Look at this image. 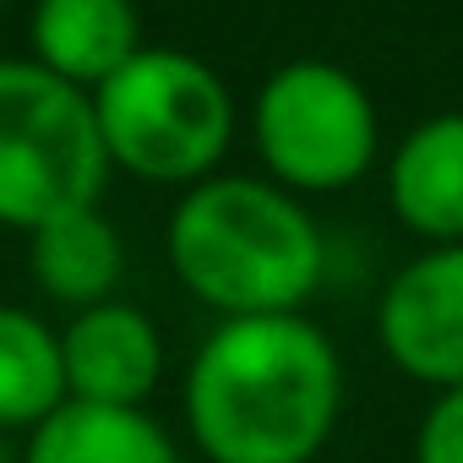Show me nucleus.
<instances>
[{"instance_id": "obj_11", "label": "nucleus", "mask_w": 463, "mask_h": 463, "mask_svg": "<svg viewBox=\"0 0 463 463\" xmlns=\"http://www.w3.org/2000/svg\"><path fill=\"white\" fill-rule=\"evenodd\" d=\"M23 463H180V447L147 409H104L66 398L28 430Z\"/></svg>"}, {"instance_id": "obj_5", "label": "nucleus", "mask_w": 463, "mask_h": 463, "mask_svg": "<svg viewBox=\"0 0 463 463\" xmlns=\"http://www.w3.org/2000/svg\"><path fill=\"white\" fill-rule=\"evenodd\" d=\"M251 137L273 185L317 196L371 175L382 126L354 71L333 61H289L262 82L251 109Z\"/></svg>"}, {"instance_id": "obj_3", "label": "nucleus", "mask_w": 463, "mask_h": 463, "mask_svg": "<svg viewBox=\"0 0 463 463\" xmlns=\"http://www.w3.org/2000/svg\"><path fill=\"white\" fill-rule=\"evenodd\" d=\"M93 120L109 169L191 191L229 153L235 99L202 55L137 50L109 82L93 88Z\"/></svg>"}, {"instance_id": "obj_6", "label": "nucleus", "mask_w": 463, "mask_h": 463, "mask_svg": "<svg viewBox=\"0 0 463 463\" xmlns=\"http://www.w3.org/2000/svg\"><path fill=\"white\" fill-rule=\"evenodd\" d=\"M376 338L403 376L436 392L463 387V246H430L392 273Z\"/></svg>"}, {"instance_id": "obj_10", "label": "nucleus", "mask_w": 463, "mask_h": 463, "mask_svg": "<svg viewBox=\"0 0 463 463\" xmlns=\"http://www.w3.org/2000/svg\"><path fill=\"white\" fill-rule=\"evenodd\" d=\"M28 268L55 306H71V311L104 306V300H115V284L126 273L120 229L99 207L61 213L28 235Z\"/></svg>"}, {"instance_id": "obj_12", "label": "nucleus", "mask_w": 463, "mask_h": 463, "mask_svg": "<svg viewBox=\"0 0 463 463\" xmlns=\"http://www.w3.org/2000/svg\"><path fill=\"white\" fill-rule=\"evenodd\" d=\"M61 403H66L61 333L23 306H0V430H33Z\"/></svg>"}, {"instance_id": "obj_1", "label": "nucleus", "mask_w": 463, "mask_h": 463, "mask_svg": "<svg viewBox=\"0 0 463 463\" xmlns=\"http://www.w3.org/2000/svg\"><path fill=\"white\" fill-rule=\"evenodd\" d=\"M344 414L333 338L295 317L218 322L185 371V430L207 463H311Z\"/></svg>"}, {"instance_id": "obj_15", "label": "nucleus", "mask_w": 463, "mask_h": 463, "mask_svg": "<svg viewBox=\"0 0 463 463\" xmlns=\"http://www.w3.org/2000/svg\"><path fill=\"white\" fill-rule=\"evenodd\" d=\"M0 6H6V0H0Z\"/></svg>"}, {"instance_id": "obj_7", "label": "nucleus", "mask_w": 463, "mask_h": 463, "mask_svg": "<svg viewBox=\"0 0 463 463\" xmlns=\"http://www.w3.org/2000/svg\"><path fill=\"white\" fill-rule=\"evenodd\" d=\"M61 365H66V398L104 409H142L164 376V338L147 311L104 300L61 327Z\"/></svg>"}, {"instance_id": "obj_8", "label": "nucleus", "mask_w": 463, "mask_h": 463, "mask_svg": "<svg viewBox=\"0 0 463 463\" xmlns=\"http://www.w3.org/2000/svg\"><path fill=\"white\" fill-rule=\"evenodd\" d=\"M387 202L409 235L463 246V115L420 120L387 158Z\"/></svg>"}, {"instance_id": "obj_4", "label": "nucleus", "mask_w": 463, "mask_h": 463, "mask_svg": "<svg viewBox=\"0 0 463 463\" xmlns=\"http://www.w3.org/2000/svg\"><path fill=\"white\" fill-rule=\"evenodd\" d=\"M109 153L93 120V93L61 82L39 61H0V229L99 207Z\"/></svg>"}, {"instance_id": "obj_14", "label": "nucleus", "mask_w": 463, "mask_h": 463, "mask_svg": "<svg viewBox=\"0 0 463 463\" xmlns=\"http://www.w3.org/2000/svg\"><path fill=\"white\" fill-rule=\"evenodd\" d=\"M0 463H6V447H0Z\"/></svg>"}, {"instance_id": "obj_9", "label": "nucleus", "mask_w": 463, "mask_h": 463, "mask_svg": "<svg viewBox=\"0 0 463 463\" xmlns=\"http://www.w3.org/2000/svg\"><path fill=\"white\" fill-rule=\"evenodd\" d=\"M28 33L33 61L82 93L109 82L142 50L131 0H39Z\"/></svg>"}, {"instance_id": "obj_2", "label": "nucleus", "mask_w": 463, "mask_h": 463, "mask_svg": "<svg viewBox=\"0 0 463 463\" xmlns=\"http://www.w3.org/2000/svg\"><path fill=\"white\" fill-rule=\"evenodd\" d=\"M169 268L223 322L295 317L327 273L306 202L257 175H207L169 213Z\"/></svg>"}, {"instance_id": "obj_13", "label": "nucleus", "mask_w": 463, "mask_h": 463, "mask_svg": "<svg viewBox=\"0 0 463 463\" xmlns=\"http://www.w3.org/2000/svg\"><path fill=\"white\" fill-rule=\"evenodd\" d=\"M414 463H463V387L430 398L414 430Z\"/></svg>"}]
</instances>
